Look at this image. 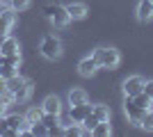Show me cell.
Returning <instances> with one entry per match:
<instances>
[{
	"instance_id": "22",
	"label": "cell",
	"mask_w": 153,
	"mask_h": 137,
	"mask_svg": "<svg viewBox=\"0 0 153 137\" xmlns=\"http://www.w3.org/2000/svg\"><path fill=\"white\" fill-rule=\"evenodd\" d=\"M9 7H12L14 12H25L27 7H30V0H9Z\"/></svg>"
},
{
	"instance_id": "4",
	"label": "cell",
	"mask_w": 153,
	"mask_h": 137,
	"mask_svg": "<svg viewBox=\"0 0 153 137\" xmlns=\"http://www.w3.org/2000/svg\"><path fill=\"white\" fill-rule=\"evenodd\" d=\"M44 14L51 19V23L55 27H66L71 23V16L66 14V7H59V5H48L44 9Z\"/></svg>"
},
{
	"instance_id": "30",
	"label": "cell",
	"mask_w": 153,
	"mask_h": 137,
	"mask_svg": "<svg viewBox=\"0 0 153 137\" xmlns=\"http://www.w3.org/2000/svg\"><path fill=\"white\" fill-rule=\"evenodd\" d=\"M5 37H7V34H0V46H2V41H5Z\"/></svg>"
},
{
	"instance_id": "29",
	"label": "cell",
	"mask_w": 153,
	"mask_h": 137,
	"mask_svg": "<svg viewBox=\"0 0 153 137\" xmlns=\"http://www.w3.org/2000/svg\"><path fill=\"white\" fill-rule=\"evenodd\" d=\"M5 114H7V105H5V103H0V119L5 117Z\"/></svg>"
},
{
	"instance_id": "26",
	"label": "cell",
	"mask_w": 153,
	"mask_h": 137,
	"mask_svg": "<svg viewBox=\"0 0 153 137\" xmlns=\"http://www.w3.org/2000/svg\"><path fill=\"white\" fill-rule=\"evenodd\" d=\"M96 124H98V119H96L94 114H87V117H85V121H82V126L87 128V133H91V128H94Z\"/></svg>"
},
{
	"instance_id": "16",
	"label": "cell",
	"mask_w": 153,
	"mask_h": 137,
	"mask_svg": "<svg viewBox=\"0 0 153 137\" xmlns=\"http://www.w3.org/2000/svg\"><path fill=\"white\" fill-rule=\"evenodd\" d=\"M25 119H27V124H39L41 119H44V107H30V110L25 112Z\"/></svg>"
},
{
	"instance_id": "17",
	"label": "cell",
	"mask_w": 153,
	"mask_h": 137,
	"mask_svg": "<svg viewBox=\"0 0 153 137\" xmlns=\"http://www.w3.org/2000/svg\"><path fill=\"white\" fill-rule=\"evenodd\" d=\"M133 101H135L137 107H142V110H149V107L153 105V98L149 96V94H144V91H140L137 96H133Z\"/></svg>"
},
{
	"instance_id": "1",
	"label": "cell",
	"mask_w": 153,
	"mask_h": 137,
	"mask_svg": "<svg viewBox=\"0 0 153 137\" xmlns=\"http://www.w3.org/2000/svg\"><path fill=\"white\" fill-rule=\"evenodd\" d=\"M7 89L14 94V101L16 103H25L32 94V82L27 78H21V76H14V78L7 80Z\"/></svg>"
},
{
	"instance_id": "24",
	"label": "cell",
	"mask_w": 153,
	"mask_h": 137,
	"mask_svg": "<svg viewBox=\"0 0 153 137\" xmlns=\"http://www.w3.org/2000/svg\"><path fill=\"white\" fill-rule=\"evenodd\" d=\"M57 124H59V128H62V130L66 128V126H71V124H73L71 112H69V114H62V112H59V114H57Z\"/></svg>"
},
{
	"instance_id": "8",
	"label": "cell",
	"mask_w": 153,
	"mask_h": 137,
	"mask_svg": "<svg viewBox=\"0 0 153 137\" xmlns=\"http://www.w3.org/2000/svg\"><path fill=\"white\" fill-rule=\"evenodd\" d=\"M91 107H94V105H89V101H87V103H80V105H71V110H69L71 119H73L76 124H82L85 117L91 114Z\"/></svg>"
},
{
	"instance_id": "15",
	"label": "cell",
	"mask_w": 153,
	"mask_h": 137,
	"mask_svg": "<svg viewBox=\"0 0 153 137\" xmlns=\"http://www.w3.org/2000/svg\"><path fill=\"white\" fill-rule=\"evenodd\" d=\"M64 135L66 137H82V135H89V133H87V128H85L82 124H76V121H73L71 126L64 128Z\"/></svg>"
},
{
	"instance_id": "18",
	"label": "cell",
	"mask_w": 153,
	"mask_h": 137,
	"mask_svg": "<svg viewBox=\"0 0 153 137\" xmlns=\"http://www.w3.org/2000/svg\"><path fill=\"white\" fill-rule=\"evenodd\" d=\"M110 133H112V128H110V121H98V124L91 128V135H96V137H108Z\"/></svg>"
},
{
	"instance_id": "28",
	"label": "cell",
	"mask_w": 153,
	"mask_h": 137,
	"mask_svg": "<svg viewBox=\"0 0 153 137\" xmlns=\"http://www.w3.org/2000/svg\"><path fill=\"white\" fill-rule=\"evenodd\" d=\"M144 94H149V96L153 98V80H146V82H144Z\"/></svg>"
},
{
	"instance_id": "21",
	"label": "cell",
	"mask_w": 153,
	"mask_h": 137,
	"mask_svg": "<svg viewBox=\"0 0 153 137\" xmlns=\"http://www.w3.org/2000/svg\"><path fill=\"white\" fill-rule=\"evenodd\" d=\"M14 76H19V66H14V64H0V78H14Z\"/></svg>"
},
{
	"instance_id": "10",
	"label": "cell",
	"mask_w": 153,
	"mask_h": 137,
	"mask_svg": "<svg viewBox=\"0 0 153 137\" xmlns=\"http://www.w3.org/2000/svg\"><path fill=\"white\" fill-rule=\"evenodd\" d=\"M78 71H80V76L82 78H91L96 71H98V62H96L94 57H85L80 64H78Z\"/></svg>"
},
{
	"instance_id": "6",
	"label": "cell",
	"mask_w": 153,
	"mask_h": 137,
	"mask_svg": "<svg viewBox=\"0 0 153 137\" xmlns=\"http://www.w3.org/2000/svg\"><path fill=\"white\" fill-rule=\"evenodd\" d=\"M140 91H144V78L130 76V78L123 80V94H126V96H137Z\"/></svg>"
},
{
	"instance_id": "11",
	"label": "cell",
	"mask_w": 153,
	"mask_h": 137,
	"mask_svg": "<svg viewBox=\"0 0 153 137\" xmlns=\"http://www.w3.org/2000/svg\"><path fill=\"white\" fill-rule=\"evenodd\" d=\"M66 14L71 16V21H82L87 16V5L85 2H69L66 5Z\"/></svg>"
},
{
	"instance_id": "32",
	"label": "cell",
	"mask_w": 153,
	"mask_h": 137,
	"mask_svg": "<svg viewBox=\"0 0 153 137\" xmlns=\"http://www.w3.org/2000/svg\"><path fill=\"white\" fill-rule=\"evenodd\" d=\"M151 2H153V0H151Z\"/></svg>"
},
{
	"instance_id": "12",
	"label": "cell",
	"mask_w": 153,
	"mask_h": 137,
	"mask_svg": "<svg viewBox=\"0 0 153 137\" xmlns=\"http://www.w3.org/2000/svg\"><path fill=\"white\" fill-rule=\"evenodd\" d=\"M137 19L142 23H146V21L153 19V2L151 0H142L140 5H137Z\"/></svg>"
},
{
	"instance_id": "27",
	"label": "cell",
	"mask_w": 153,
	"mask_h": 137,
	"mask_svg": "<svg viewBox=\"0 0 153 137\" xmlns=\"http://www.w3.org/2000/svg\"><path fill=\"white\" fill-rule=\"evenodd\" d=\"M9 30H12V25H9L2 16H0V34H9Z\"/></svg>"
},
{
	"instance_id": "23",
	"label": "cell",
	"mask_w": 153,
	"mask_h": 137,
	"mask_svg": "<svg viewBox=\"0 0 153 137\" xmlns=\"http://www.w3.org/2000/svg\"><path fill=\"white\" fill-rule=\"evenodd\" d=\"M16 14H19V12H14L12 7H7V9H5L2 14H0V16H2V19H5L7 23H9V25L14 27V25H16Z\"/></svg>"
},
{
	"instance_id": "3",
	"label": "cell",
	"mask_w": 153,
	"mask_h": 137,
	"mask_svg": "<svg viewBox=\"0 0 153 137\" xmlns=\"http://www.w3.org/2000/svg\"><path fill=\"white\" fill-rule=\"evenodd\" d=\"M39 50H41V55H44L46 59H59L62 57V41H59L55 34H48V37L41 39Z\"/></svg>"
},
{
	"instance_id": "19",
	"label": "cell",
	"mask_w": 153,
	"mask_h": 137,
	"mask_svg": "<svg viewBox=\"0 0 153 137\" xmlns=\"http://www.w3.org/2000/svg\"><path fill=\"white\" fill-rule=\"evenodd\" d=\"M140 128H144V130L153 133V107H149V110L142 114V119H140Z\"/></svg>"
},
{
	"instance_id": "20",
	"label": "cell",
	"mask_w": 153,
	"mask_h": 137,
	"mask_svg": "<svg viewBox=\"0 0 153 137\" xmlns=\"http://www.w3.org/2000/svg\"><path fill=\"white\" fill-rule=\"evenodd\" d=\"M91 114H94L98 121H110V107L108 105H94V107H91Z\"/></svg>"
},
{
	"instance_id": "2",
	"label": "cell",
	"mask_w": 153,
	"mask_h": 137,
	"mask_svg": "<svg viewBox=\"0 0 153 137\" xmlns=\"http://www.w3.org/2000/svg\"><path fill=\"white\" fill-rule=\"evenodd\" d=\"M91 57H94L96 62H98V66H103V69H114V66H119V62H121L119 50L112 48V46H101V48H96V50L91 53Z\"/></svg>"
},
{
	"instance_id": "14",
	"label": "cell",
	"mask_w": 153,
	"mask_h": 137,
	"mask_svg": "<svg viewBox=\"0 0 153 137\" xmlns=\"http://www.w3.org/2000/svg\"><path fill=\"white\" fill-rule=\"evenodd\" d=\"M69 105H80V103H87L89 101V96H87V91L80 89V87H73V89L69 91Z\"/></svg>"
},
{
	"instance_id": "9",
	"label": "cell",
	"mask_w": 153,
	"mask_h": 137,
	"mask_svg": "<svg viewBox=\"0 0 153 137\" xmlns=\"http://www.w3.org/2000/svg\"><path fill=\"white\" fill-rule=\"evenodd\" d=\"M41 107H44L46 114H59V112H62V101H59V96L51 94V96H46V98H44Z\"/></svg>"
},
{
	"instance_id": "31",
	"label": "cell",
	"mask_w": 153,
	"mask_h": 137,
	"mask_svg": "<svg viewBox=\"0 0 153 137\" xmlns=\"http://www.w3.org/2000/svg\"><path fill=\"white\" fill-rule=\"evenodd\" d=\"M0 2H7V5H9V0H0Z\"/></svg>"
},
{
	"instance_id": "5",
	"label": "cell",
	"mask_w": 153,
	"mask_h": 137,
	"mask_svg": "<svg viewBox=\"0 0 153 137\" xmlns=\"http://www.w3.org/2000/svg\"><path fill=\"white\" fill-rule=\"evenodd\" d=\"M123 112H126V117H128V121H130V124L140 126V119H142V114H144L146 110L137 107V105H135V101H133V96H126V98H123Z\"/></svg>"
},
{
	"instance_id": "25",
	"label": "cell",
	"mask_w": 153,
	"mask_h": 137,
	"mask_svg": "<svg viewBox=\"0 0 153 137\" xmlns=\"http://www.w3.org/2000/svg\"><path fill=\"white\" fill-rule=\"evenodd\" d=\"M30 130H32V135H48V128H46L41 121H39V124H32Z\"/></svg>"
},
{
	"instance_id": "7",
	"label": "cell",
	"mask_w": 153,
	"mask_h": 137,
	"mask_svg": "<svg viewBox=\"0 0 153 137\" xmlns=\"http://www.w3.org/2000/svg\"><path fill=\"white\" fill-rule=\"evenodd\" d=\"M5 124L12 128V130H16V137H19V133L23 130V128H27V119H25V114H5Z\"/></svg>"
},
{
	"instance_id": "13",
	"label": "cell",
	"mask_w": 153,
	"mask_h": 137,
	"mask_svg": "<svg viewBox=\"0 0 153 137\" xmlns=\"http://www.w3.org/2000/svg\"><path fill=\"white\" fill-rule=\"evenodd\" d=\"M19 50H21L19 39H14V37L7 34L5 41H2V46H0V55H12V53H19Z\"/></svg>"
}]
</instances>
